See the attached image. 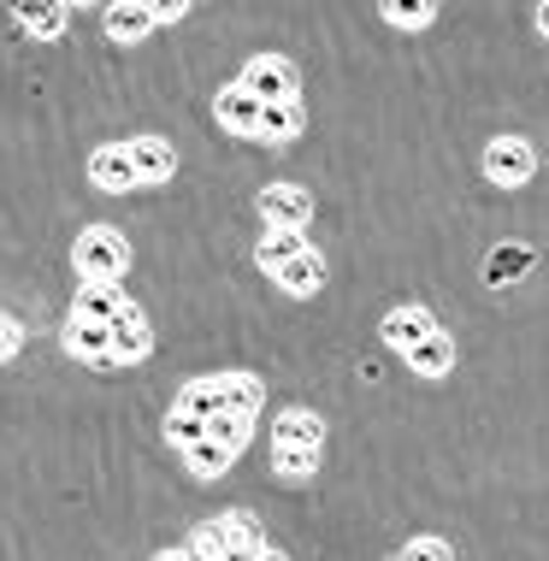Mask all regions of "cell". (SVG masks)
I'll use <instances>...</instances> for the list:
<instances>
[{
    "mask_svg": "<svg viewBox=\"0 0 549 561\" xmlns=\"http://www.w3.org/2000/svg\"><path fill=\"white\" fill-rule=\"evenodd\" d=\"M261 402H266V385L254 373H242V367H225V373H202V378H190V385L172 397L178 414H195V420H225V414H242V420H254L261 414Z\"/></svg>",
    "mask_w": 549,
    "mask_h": 561,
    "instance_id": "6da1fadb",
    "label": "cell"
},
{
    "mask_svg": "<svg viewBox=\"0 0 549 561\" xmlns=\"http://www.w3.org/2000/svg\"><path fill=\"white\" fill-rule=\"evenodd\" d=\"M261 550H266V533L249 508H231V514H219V520H207L190 533L195 561H254Z\"/></svg>",
    "mask_w": 549,
    "mask_h": 561,
    "instance_id": "7a4b0ae2",
    "label": "cell"
},
{
    "mask_svg": "<svg viewBox=\"0 0 549 561\" xmlns=\"http://www.w3.org/2000/svg\"><path fill=\"white\" fill-rule=\"evenodd\" d=\"M249 437H254V420H242V414L213 420L202 444L183 449V467H190V479H202V484L225 479V473L237 467V455H242V444H249Z\"/></svg>",
    "mask_w": 549,
    "mask_h": 561,
    "instance_id": "3957f363",
    "label": "cell"
},
{
    "mask_svg": "<svg viewBox=\"0 0 549 561\" xmlns=\"http://www.w3.org/2000/svg\"><path fill=\"white\" fill-rule=\"evenodd\" d=\"M71 266H78L83 284H89V278L125 284V272H130V242H125V231H113V225H89V231H78Z\"/></svg>",
    "mask_w": 549,
    "mask_h": 561,
    "instance_id": "277c9868",
    "label": "cell"
},
{
    "mask_svg": "<svg viewBox=\"0 0 549 561\" xmlns=\"http://www.w3.org/2000/svg\"><path fill=\"white\" fill-rule=\"evenodd\" d=\"M479 165H484V184H496V190H526L531 172H538V148H531L526 136H491Z\"/></svg>",
    "mask_w": 549,
    "mask_h": 561,
    "instance_id": "5b68a950",
    "label": "cell"
},
{
    "mask_svg": "<svg viewBox=\"0 0 549 561\" xmlns=\"http://www.w3.org/2000/svg\"><path fill=\"white\" fill-rule=\"evenodd\" d=\"M213 118H219V130L242 136V142H261V118H266V101L254 95L249 83H225L219 95H213Z\"/></svg>",
    "mask_w": 549,
    "mask_h": 561,
    "instance_id": "8992f818",
    "label": "cell"
},
{
    "mask_svg": "<svg viewBox=\"0 0 549 561\" xmlns=\"http://www.w3.org/2000/svg\"><path fill=\"white\" fill-rule=\"evenodd\" d=\"M59 343H66V355L83 360V367L118 373V360H113V325H95V320H78V313H66V325H59Z\"/></svg>",
    "mask_w": 549,
    "mask_h": 561,
    "instance_id": "52a82bcc",
    "label": "cell"
},
{
    "mask_svg": "<svg viewBox=\"0 0 549 561\" xmlns=\"http://www.w3.org/2000/svg\"><path fill=\"white\" fill-rule=\"evenodd\" d=\"M242 83H249L266 107L272 101H301V71L289 66L284 54H254L249 66H242Z\"/></svg>",
    "mask_w": 549,
    "mask_h": 561,
    "instance_id": "ba28073f",
    "label": "cell"
},
{
    "mask_svg": "<svg viewBox=\"0 0 549 561\" xmlns=\"http://www.w3.org/2000/svg\"><path fill=\"white\" fill-rule=\"evenodd\" d=\"M261 219H266V231H308L313 190L308 184H266L261 190Z\"/></svg>",
    "mask_w": 549,
    "mask_h": 561,
    "instance_id": "9c48e42d",
    "label": "cell"
},
{
    "mask_svg": "<svg viewBox=\"0 0 549 561\" xmlns=\"http://www.w3.org/2000/svg\"><path fill=\"white\" fill-rule=\"evenodd\" d=\"M437 331H444V325H437V313L425 308V301H402V308H390V313H385V325H378V337H385V343L396 348V355H408L414 343L437 337Z\"/></svg>",
    "mask_w": 549,
    "mask_h": 561,
    "instance_id": "30bf717a",
    "label": "cell"
},
{
    "mask_svg": "<svg viewBox=\"0 0 549 561\" xmlns=\"http://www.w3.org/2000/svg\"><path fill=\"white\" fill-rule=\"evenodd\" d=\"M148 355H155V331H148L142 308H136V301H125V313L113 320V360H118V373H125V367H142Z\"/></svg>",
    "mask_w": 549,
    "mask_h": 561,
    "instance_id": "8fae6325",
    "label": "cell"
},
{
    "mask_svg": "<svg viewBox=\"0 0 549 561\" xmlns=\"http://www.w3.org/2000/svg\"><path fill=\"white\" fill-rule=\"evenodd\" d=\"M89 184L106 190V195L142 190V178H136V165H130V148L125 142H101L95 154H89Z\"/></svg>",
    "mask_w": 549,
    "mask_h": 561,
    "instance_id": "7c38bea8",
    "label": "cell"
},
{
    "mask_svg": "<svg viewBox=\"0 0 549 561\" xmlns=\"http://www.w3.org/2000/svg\"><path fill=\"white\" fill-rule=\"evenodd\" d=\"M101 30H106V42H118V48H136V42L155 36V12H148L142 0H106Z\"/></svg>",
    "mask_w": 549,
    "mask_h": 561,
    "instance_id": "4fadbf2b",
    "label": "cell"
},
{
    "mask_svg": "<svg viewBox=\"0 0 549 561\" xmlns=\"http://www.w3.org/2000/svg\"><path fill=\"white\" fill-rule=\"evenodd\" d=\"M12 19L30 42H59L71 24V7L66 0H12Z\"/></svg>",
    "mask_w": 549,
    "mask_h": 561,
    "instance_id": "5bb4252c",
    "label": "cell"
},
{
    "mask_svg": "<svg viewBox=\"0 0 549 561\" xmlns=\"http://www.w3.org/2000/svg\"><path fill=\"white\" fill-rule=\"evenodd\" d=\"M125 148H130V165H136V178H142V190L148 184H172L178 148L165 142V136H125Z\"/></svg>",
    "mask_w": 549,
    "mask_h": 561,
    "instance_id": "9a60e30c",
    "label": "cell"
},
{
    "mask_svg": "<svg viewBox=\"0 0 549 561\" xmlns=\"http://www.w3.org/2000/svg\"><path fill=\"white\" fill-rule=\"evenodd\" d=\"M272 449H325V420L313 408H284L272 420Z\"/></svg>",
    "mask_w": 549,
    "mask_h": 561,
    "instance_id": "2e32d148",
    "label": "cell"
},
{
    "mask_svg": "<svg viewBox=\"0 0 549 561\" xmlns=\"http://www.w3.org/2000/svg\"><path fill=\"white\" fill-rule=\"evenodd\" d=\"M125 284H101V278H89V284H78V301H71V313L78 320H95V325H113L118 313H125Z\"/></svg>",
    "mask_w": 549,
    "mask_h": 561,
    "instance_id": "e0dca14e",
    "label": "cell"
},
{
    "mask_svg": "<svg viewBox=\"0 0 549 561\" xmlns=\"http://www.w3.org/2000/svg\"><path fill=\"white\" fill-rule=\"evenodd\" d=\"M278 290H284V296H296V301L319 296V290H325V254H319V249H301L296 261L278 272Z\"/></svg>",
    "mask_w": 549,
    "mask_h": 561,
    "instance_id": "ac0fdd59",
    "label": "cell"
},
{
    "mask_svg": "<svg viewBox=\"0 0 549 561\" xmlns=\"http://www.w3.org/2000/svg\"><path fill=\"white\" fill-rule=\"evenodd\" d=\"M408 373H420V378H449L455 373V337L449 331H437V337H425V343H414L408 348Z\"/></svg>",
    "mask_w": 549,
    "mask_h": 561,
    "instance_id": "d6986e66",
    "label": "cell"
},
{
    "mask_svg": "<svg viewBox=\"0 0 549 561\" xmlns=\"http://www.w3.org/2000/svg\"><path fill=\"white\" fill-rule=\"evenodd\" d=\"M301 249H308V237H301V231H266L261 242H254V266H261L266 278H278Z\"/></svg>",
    "mask_w": 549,
    "mask_h": 561,
    "instance_id": "ffe728a7",
    "label": "cell"
},
{
    "mask_svg": "<svg viewBox=\"0 0 549 561\" xmlns=\"http://www.w3.org/2000/svg\"><path fill=\"white\" fill-rule=\"evenodd\" d=\"M301 125H308V107L301 101H272L266 118H261V142L266 148H284V142H296Z\"/></svg>",
    "mask_w": 549,
    "mask_h": 561,
    "instance_id": "44dd1931",
    "label": "cell"
},
{
    "mask_svg": "<svg viewBox=\"0 0 549 561\" xmlns=\"http://www.w3.org/2000/svg\"><path fill=\"white\" fill-rule=\"evenodd\" d=\"M378 12H385L390 30H432L437 24V0H378Z\"/></svg>",
    "mask_w": 549,
    "mask_h": 561,
    "instance_id": "7402d4cb",
    "label": "cell"
},
{
    "mask_svg": "<svg viewBox=\"0 0 549 561\" xmlns=\"http://www.w3.org/2000/svg\"><path fill=\"white\" fill-rule=\"evenodd\" d=\"M319 455H325V449H272V467H278V479L301 484V479L319 473Z\"/></svg>",
    "mask_w": 549,
    "mask_h": 561,
    "instance_id": "603a6c76",
    "label": "cell"
},
{
    "mask_svg": "<svg viewBox=\"0 0 549 561\" xmlns=\"http://www.w3.org/2000/svg\"><path fill=\"white\" fill-rule=\"evenodd\" d=\"M521 272H531V249H521V242H514V249H496L491 261H484V278L491 284H514Z\"/></svg>",
    "mask_w": 549,
    "mask_h": 561,
    "instance_id": "cb8c5ba5",
    "label": "cell"
},
{
    "mask_svg": "<svg viewBox=\"0 0 549 561\" xmlns=\"http://www.w3.org/2000/svg\"><path fill=\"white\" fill-rule=\"evenodd\" d=\"M202 437H207V420L178 414V408L165 414V444H172V449H190V444H202Z\"/></svg>",
    "mask_w": 549,
    "mask_h": 561,
    "instance_id": "d4e9b609",
    "label": "cell"
},
{
    "mask_svg": "<svg viewBox=\"0 0 549 561\" xmlns=\"http://www.w3.org/2000/svg\"><path fill=\"white\" fill-rule=\"evenodd\" d=\"M396 561H455V543H449V538H432V533H425V538H408V543H402V556H396Z\"/></svg>",
    "mask_w": 549,
    "mask_h": 561,
    "instance_id": "484cf974",
    "label": "cell"
},
{
    "mask_svg": "<svg viewBox=\"0 0 549 561\" xmlns=\"http://www.w3.org/2000/svg\"><path fill=\"white\" fill-rule=\"evenodd\" d=\"M19 348H24V325L12 320V313H0V367H7V360L19 355Z\"/></svg>",
    "mask_w": 549,
    "mask_h": 561,
    "instance_id": "4316f807",
    "label": "cell"
},
{
    "mask_svg": "<svg viewBox=\"0 0 549 561\" xmlns=\"http://www.w3.org/2000/svg\"><path fill=\"white\" fill-rule=\"evenodd\" d=\"M148 12H155V24H178L183 12H190V0H142Z\"/></svg>",
    "mask_w": 549,
    "mask_h": 561,
    "instance_id": "83f0119b",
    "label": "cell"
},
{
    "mask_svg": "<svg viewBox=\"0 0 549 561\" xmlns=\"http://www.w3.org/2000/svg\"><path fill=\"white\" fill-rule=\"evenodd\" d=\"M155 561H195V556H190V543H183V550H160Z\"/></svg>",
    "mask_w": 549,
    "mask_h": 561,
    "instance_id": "f1b7e54d",
    "label": "cell"
},
{
    "mask_svg": "<svg viewBox=\"0 0 549 561\" xmlns=\"http://www.w3.org/2000/svg\"><path fill=\"white\" fill-rule=\"evenodd\" d=\"M538 36L549 42V0H538Z\"/></svg>",
    "mask_w": 549,
    "mask_h": 561,
    "instance_id": "f546056e",
    "label": "cell"
},
{
    "mask_svg": "<svg viewBox=\"0 0 549 561\" xmlns=\"http://www.w3.org/2000/svg\"><path fill=\"white\" fill-rule=\"evenodd\" d=\"M254 561H289V556H284V550H272V543H266V550L254 556Z\"/></svg>",
    "mask_w": 549,
    "mask_h": 561,
    "instance_id": "4dcf8cb0",
    "label": "cell"
},
{
    "mask_svg": "<svg viewBox=\"0 0 549 561\" xmlns=\"http://www.w3.org/2000/svg\"><path fill=\"white\" fill-rule=\"evenodd\" d=\"M66 7H101V0H66Z\"/></svg>",
    "mask_w": 549,
    "mask_h": 561,
    "instance_id": "1f68e13d",
    "label": "cell"
}]
</instances>
